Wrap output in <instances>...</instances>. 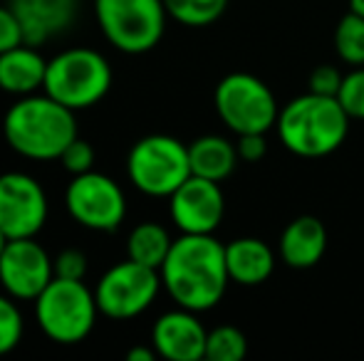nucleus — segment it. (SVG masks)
<instances>
[{"instance_id":"obj_1","label":"nucleus","mask_w":364,"mask_h":361,"mask_svg":"<svg viewBox=\"0 0 364 361\" xmlns=\"http://www.w3.org/2000/svg\"><path fill=\"white\" fill-rule=\"evenodd\" d=\"M159 274L164 289L178 307L208 312L223 299L230 284L225 245L213 235L181 233V238L173 240Z\"/></svg>"},{"instance_id":"obj_2","label":"nucleus","mask_w":364,"mask_h":361,"mask_svg":"<svg viewBox=\"0 0 364 361\" xmlns=\"http://www.w3.org/2000/svg\"><path fill=\"white\" fill-rule=\"evenodd\" d=\"M5 144L30 161H55L77 139L75 111L50 94L20 96L3 116Z\"/></svg>"},{"instance_id":"obj_3","label":"nucleus","mask_w":364,"mask_h":361,"mask_svg":"<svg viewBox=\"0 0 364 361\" xmlns=\"http://www.w3.org/2000/svg\"><path fill=\"white\" fill-rule=\"evenodd\" d=\"M350 121L337 96L307 91L280 109L275 129L290 154L302 159H322L345 144Z\"/></svg>"},{"instance_id":"obj_4","label":"nucleus","mask_w":364,"mask_h":361,"mask_svg":"<svg viewBox=\"0 0 364 361\" xmlns=\"http://www.w3.org/2000/svg\"><path fill=\"white\" fill-rule=\"evenodd\" d=\"M95 292L82 279L53 277L35 299V319L50 342L73 347L85 342L97 324Z\"/></svg>"},{"instance_id":"obj_5","label":"nucleus","mask_w":364,"mask_h":361,"mask_svg":"<svg viewBox=\"0 0 364 361\" xmlns=\"http://www.w3.org/2000/svg\"><path fill=\"white\" fill-rule=\"evenodd\" d=\"M112 89V65L92 48H70L48 60L43 91L73 111L100 104Z\"/></svg>"},{"instance_id":"obj_6","label":"nucleus","mask_w":364,"mask_h":361,"mask_svg":"<svg viewBox=\"0 0 364 361\" xmlns=\"http://www.w3.org/2000/svg\"><path fill=\"white\" fill-rule=\"evenodd\" d=\"M95 15L107 43L124 55L151 52L168 18L164 0H95Z\"/></svg>"},{"instance_id":"obj_7","label":"nucleus","mask_w":364,"mask_h":361,"mask_svg":"<svg viewBox=\"0 0 364 361\" xmlns=\"http://www.w3.org/2000/svg\"><path fill=\"white\" fill-rule=\"evenodd\" d=\"M213 106L218 119L240 134H268L278 124L280 106L273 89L248 72H230L216 84Z\"/></svg>"},{"instance_id":"obj_8","label":"nucleus","mask_w":364,"mask_h":361,"mask_svg":"<svg viewBox=\"0 0 364 361\" xmlns=\"http://www.w3.org/2000/svg\"><path fill=\"white\" fill-rule=\"evenodd\" d=\"M127 176L151 198H168L191 176L188 146L168 134H149L129 149Z\"/></svg>"},{"instance_id":"obj_9","label":"nucleus","mask_w":364,"mask_h":361,"mask_svg":"<svg viewBox=\"0 0 364 361\" xmlns=\"http://www.w3.org/2000/svg\"><path fill=\"white\" fill-rule=\"evenodd\" d=\"M161 287L159 270L127 257L124 262H117L102 274L95 287V299L100 314L114 322H127V319L144 314L159 297Z\"/></svg>"},{"instance_id":"obj_10","label":"nucleus","mask_w":364,"mask_h":361,"mask_svg":"<svg viewBox=\"0 0 364 361\" xmlns=\"http://www.w3.org/2000/svg\"><path fill=\"white\" fill-rule=\"evenodd\" d=\"M65 208L70 218L87 231L112 233L127 218V196L114 179L92 169L70 181Z\"/></svg>"},{"instance_id":"obj_11","label":"nucleus","mask_w":364,"mask_h":361,"mask_svg":"<svg viewBox=\"0 0 364 361\" xmlns=\"http://www.w3.org/2000/svg\"><path fill=\"white\" fill-rule=\"evenodd\" d=\"M48 193L23 171L0 174V231L10 238H35L48 223Z\"/></svg>"},{"instance_id":"obj_12","label":"nucleus","mask_w":364,"mask_h":361,"mask_svg":"<svg viewBox=\"0 0 364 361\" xmlns=\"http://www.w3.org/2000/svg\"><path fill=\"white\" fill-rule=\"evenodd\" d=\"M55 277V260L35 238L8 240L0 255V287L15 299H38Z\"/></svg>"},{"instance_id":"obj_13","label":"nucleus","mask_w":364,"mask_h":361,"mask_svg":"<svg viewBox=\"0 0 364 361\" xmlns=\"http://www.w3.org/2000/svg\"><path fill=\"white\" fill-rule=\"evenodd\" d=\"M168 216L181 233L213 235L225 216V196L220 183L191 174L168 196Z\"/></svg>"},{"instance_id":"obj_14","label":"nucleus","mask_w":364,"mask_h":361,"mask_svg":"<svg viewBox=\"0 0 364 361\" xmlns=\"http://www.w3.org/2000/svg\"><path fill=\"white\" fill-rule=\"evenodd\" d=\"M198 312L191 309H171L164 312L154 322L151 329V347L159 357L168 361H198L206 359L208 332L196 317Z\"/></svg>"},{"instance_id":"obj_15","label":"nucleus","mask_w":364,"mask_h":361,"mask_svg":"<svg viewBox=\"0 0 364 361\" xmlns=\"http://www.w3.org/2000/svg\"><path fill=\"white\" fill-rule=\"evenodd\" d=\"M10 8L20 20L25 43L40 48L73 25L77 0H10Z\"/></svg>"},{"instance_id":"obj_16","label":"nucleus","mask_w":364,"mask_h":361,"mask_svg":"<svg viewBox=\"0 0 364 361\" xmlns=\"http://www.w3.org/2000/svg\"><path fill=\"white\" fill-rule=\"evenodd\" d=\"M327 250V228L315 216H297L285 226L278 243L283 262L292 270H310Z\"/></svg>"},{"instance_id":"obj_17","label":"nucleus","mask_w":364,"mask_h":361,"mask_svg":"<svg viewBox=\"0 0 364 361\" xmlns=\"http://www.w3.org/2000/svg\"><path fill=\"white\" fill-rule=\"evenodd\" d=\"M225 267L230 282L258 287L275 270V252L260 238H235L225 245Z\"/></svg>"},{"instance_id":"obj_18","label":"nucleus","mask_w":364,"mask_h":361,"mask_svg":"<svg viewBox=\"0 0 364 361\" xmlns=\"http://www.w3.org/2000/svg\"><path fill=\"white\" fill-rule=\"evenodd\" d=\"M45 72L48 60L28 43L0 55V89L8 94L28 96L40 91L45 87Z\"/></svg>"},{"instance_id":"obj_19","label":"nucleus","mask_w":364,"mask_h":361,"mask_svg":"<svg viewBox=\"0 0 364 361\" xmlns=\"http://www.w3.org/2000/svg\"><path fill=\"white\" fill-rule=\"evenodd\" d=\"M188 161H191L193 176L220 183L233 174L240 159L233 141L218 134H206L188 144Z\"/></svg>"},{"instance_id":"obj_20","label":"nucleus","mask_w":364,"mask_h":361,"mask_svg":"<svg viewBox=\"0 0 364 361\" xmlns=\"http://www.w3.org/2000/svg\"><path fill=\"white\" fill-rule=\"evenodd\" d=\"M171 245H173V240L166 228L154 221H144L129 233V238H127V257L139 262V265L161 270Z\"/></svg>"},{"instance_id":"obj_21","label":"nucleus","mask_w":364,"mask_h":361,"mask_svg":"<svg viewBox=\"0 0 364 361\" xmlns=\"http://www.w3.org/2000/svg\"><path fill=\"white\" fill-rule=\"evenodd\" d=\"M168 18L186 28H208L228 8V0H164Z\"/></svg>"},{"instance_id":"obj_22","label":"nucleus","mask_w":364,"mask_h":361,"mask_svg":"<svg viewBox=\"0 0 364 361\" xmlns=\"http://www.w3.org/2000/svg\"><path fill=\"white\" fill-rule=\"evenodd\" d=\"M335 52L342 62L352 65V67H362L364 65V18L357 13H347L340 18L335 28Z\"/></svg>"},{"instance_id":"obj_23","label":"nucleus","mask_w":364,"mask_h":361,"mask_svg":"<svg viewBox=\"0 0 364 361\" xmlns=\"http://www.w3.org/2000/svg\"><path fill=\"white\" fill-rule=\"evenodd\" d=\"M248 354V339L233 324H220L208 332L206 359L211 361H240Z\"/></svg>"},{"instance_id":"obj_24","label":"nucleus","mask_w":364,"mask_h":361,"mask_svg":"<svg viewBox=\"0 0 364 361\" xmlns=\"http://www.w3.org/2000/svg\"><path fill=\"white\" fill-rule=\"evenodd\" d=\"M23 332L25 322L18 304H15V297H10L8 292L0 294V357H5L18 347Z\"/></svg>"},{"instance_id":"obj_25","label":"nucleus","mask_w":364,"mask_h":361,"mask_svg":"<svg viewBox=\"0 0 364 361\" xmlns=\"http://www.w3.org/2000/svg\"><path fill=\"white\" fill-rule=\"evenodd\" d=\"M337 101L342 104L350 119H364V65L342 77Z\"/></svg>"},{"instance_id":"obj_26","label":"nucleus","mask_w":364,"mask_h":361,"mask_svg":"<svg viewBox=\"0 0 364 361\" xmlns=\"http://www.w3.org/2000/svg\"><path fill=\"white\" fill-rule=\"evenodd\" d=\"M60 161H63V166H65L68 174H73V176L87 174V171H92V166H95V149H92L90 141H85V139L77 136L73 144L63 151Z\"/></svg>"},{"instance_id":"obj_27","label":"nucleus","mask_w":364,"mask_h":361,"mask_svg":"<svg viewBox=\"0 0 364 361\" xmlns=\"http://www.w3.org/2000/svg\"><path fill=\"white\" fill-rule=\"evenodd\" d=\"M23 28H20L18 15L13 13L10 5H0V55L8 52V50L23 45Z\"/></svg>"},{"instance_id":"obj_28","label":"nucleus","mask_w":364,"mask_h":361,"mask_svg":"<svg viewBox=\"0 0 364 361\" xmlns=\"http://www.w3.org/2000/svg\"><path fill=\"white\" fill-rule=\"evenodd\" d=\"M87 274V255L82 250L68 248L55 257V277L68 279H85Z\"/></svg>"},{"instance_id":"obj_29","label":"nucleus","mask_w":364,"mask_h":361,"mask_svg":"<svg viewBox=\"0 0 364 361\" xmlns=\"http://www.w3.org/2000/svg\"><path fill=\"white\" fill-rule=\"evenodd\" d=\"M342 77H345V74H342L337 67H332V65H320V67H315L310 74V91L327 94V96H337L340 84H342Z\"/></svg>"},{"instance_id":"obj_30","label":"nucleus","mask_w":364,"mask_h":361,"mask_svg":"<svg viewBox=\"0 0 364 361\" xmlns=\"http://www.w3.org/2000/svg\"><path fill=\"white\" fill-rule=\"evenodd\" d=\"M238 149V159L245 164H258L265 154H268V144H265V134H240L235 141Z\"/></svg>"},{"instance_id":"obj_31","label":"nucleus","mask_w":364,"mask_h":361,"mask_svg":"<svg viewBox=\"0 0 364 361\" xmlns=\"http://www.w3.org/2000/svg\"><path fill=\"white\" fill-rule=\"evenodd\" d=\"M154 357H159L156 349H149V347H134L127 352V359L129 361H154Z\"/></svg>"},{"instance_id":"obj_32","label":"nucleus","mask_w":364,"mask_h":361,"mask_svg":"<svg viewBox=\"0 0 364 361\" xmlns=\"http://www.w3.org/2000/svg\"><path fill=\"white\" fill-rule=\"evenodd\" d=\"M350 10L364 18V0H350Z\"/></svg>"},{"instance_id":"obj_33","label":"nucleus","mask_w":364,"mask_h":361,"mask_svg":"<svg viewBox=\"0 0 364 361\" xmlns=\"http://www.w3.org/2000/svg\"><path fill=\"white\" fill-rule=\"evenodd\" d=\"M8 240H10V238H8V235H5V233H3V231H0V255H3L5 245H8Z\"/></svg>"}]
</instances>
